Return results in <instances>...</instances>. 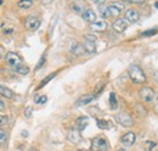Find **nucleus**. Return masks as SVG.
Listing matches in <instances>:
<instances>
[{
    "label": "nucleus",
    "instance_id": "obj_1",
    "mask_svg": "<svg viewBox=\"0 0 158 151\" xmlns=\"http://www.w3.org/2000/svg\"><path fill=\"white\" fill-rule=\"evenodd\" d=\"M128 75L130 77V79L135 83V84H142L146 82V77L143 71L139 67L138 65H131L128 70Z\"/></svg>",
    "mask_w": 158,
    "mask_h": 151
},
{
    "label": "nucleus",
    "instance_id": "obj_2",
    "mask_svg": "<svg viewBox=\"0 0 158 151\" xmlns=\"http://www.w3.org/2000/svg\"><path fill=\"white\" fill-rule=\"evenodd\" d=\"M108 141L103 136H98L91 141V151H107Z\"/></svg>",
    "mask_w": 158,
    "mask_h": 151
},
{
    "label": "nucleus",
    "instance_id": "obj_3",
    "mask_svg": "<svg viewBox=\"0 0 158 151\" xmlns=\"http://www.w3.org/2000/svg\"><path fill=\"white\" fill-rule=\"evenodd\" d=\"M5 60H6V62H7L11 67H14L15 70L19 68V67H21V66H23V63H22V58H21L20 55L16 54V53H12V51L7 53L6 56H5Z\"/></svg>",
    "mask_w": 158,
    "mask_h": 151
},
{
    "label": "nucleus",
    "instance_id": "obj_4",
    "mask_svg": "<svg viewBox=\"0 0 158 151\" xmlns=\"http://www.w3.org/2000/svg\"><path fill=\"white\" fill-rule=\"evenodd\" d=\"M116 121L123 127H131L134 124V119L127 112H119L116 114Z\"/></svg>",
    "mask_w": 158,
    "mask_h": 151
},
{
    "label": "nucleus",
    "instance_id": "obj_5",
    "mask_svg": "<svg viewBox=\"0 0 158 151\" xmlns=\"http://www.w3.org/2000/svg\"><path fill=\"white\" fill-rule=\"evenodd\" d=\"M139 94H140V97L145 101V102H152L153 99H155V92L148 88V87H143L139 90Z\"/></svg>",
    "mask_w": 158,
    "mask_h": 151
},
{
    "label": "nucleus",
    "instance_id": "obj_6",
    "mask_svg": "<svg viewBox=\"0 0 158 151\" xmlns=\"http://www.w3.org/2000/svg\"><path fill=\"white\" fill-rule=\"evenodd\" d=\"M39 26H40V19L37 16L31 15V16H28L26 19V21H24V27L27 29H29V31H35V29L39 28Z\"/></svg>",
    "mask_w": 158,
    "mask_h": 151
},
{
    "label": "nucleus",
    "instance_id": "obj_7",
    "mask_svg": "<svg viewBox=\"0 0 158 151\" xmlns=\"http://www.w3.org/2000/svg\"><path fill=\"white\" fill-rule=\"evenodd\" d=\"M136 141V135L134 132H128L127 134H124L120 139V143L125 146H133Z\"/></svg>",
    "mask_w": 158,
    "mask_h": 151
},
{
    "label": "nucleus",
    "instance_id": "obj_8",
    "mask_svg": "<svg viewBox=\"0 0 158 151\" xmlns=\"http://www.w3.org/2000/svg\"><path fill=\"white\" fill-rule=\"evenodd\" d=\"M69 51H71L73 55H76V56H81V55H84V54L86 53L84 45L79 44V43H77V41H72V43H71Z\"/></svg>",
    "mask_w": 158,
    "mask_h": 151
},
{
    "label": "nucleus",
    "instance_id": "obj_9",
    "mask_svg": "<svg viewBox=\"0 0 158 151\" xmlns=\"http://www.w3.org/2000/svg\"><path fill=\"white\" fill-rule=\"evenodd\" d=\"M112 27H113V29H114L117 33H123V32L128 28V21L123 19H117L112 23Z\"/></svg>",
    "mask_w": 158,
    "mask_h": 151
},
{
    "label": "nucleus",
    "instance_id": "obj_10",
    "mask_svg": "<svg viewBox=\"0 0 158 151\" xmlns=\"http://www.w3.org/2000/svg\"><path fill=\"white\" fill-rule=\"evenodd\" d=\"M108 9H110V12H111V16L118 17L122 14V11L124 10V5L120 4V2H112V4L108 5Z\"/></svg>",
    "mask_w": 158,
    "mask_h": 151
},
{
    "label": "nucleus",
    "instance_id": "obj_11",
    "mask_svg": "<svg viewBox=\"0 0 158 151\" xmlns=\"http://www.w3.org/2000/svg\"><path fill=\"white\" fill-rule=\"evenodd\" d=\"M90 28H91L94 32H103V31H106V28H107V22L103 19H96L95 22H93V23L90 24Z\"/></svg>",
    "mask_w": 158,
    "mask_h": 151
},
{
    "label": "nucleus",
    "instance_id": "obj_12",
    "mask_svg": "<svg viewBox=\"0 0 158 151\" xmlns=\"http://www.w3.org/2000/svg\"><path fill=\"white\" fill-rule=\"evenodd\" d=\"M67 139L72 143V144H78L81 141V134L78 129H71L67 134Z\"/></svg>",
    "mask_w": 158,
    "mask_h": 151
},
{
    "label": "nucleus",
    "instance_id": "obj_13",
    "mask_svg": "<svg viewBox=\"0 0 158 151\" xmlns=\"http://www.w3.org/2000/svg\"><path fill=\"white\" fill-rule=\"evenodd\" d=\"M140 19V15H139V12L136 10H134V9H129V10H127V12H125V19L128 21V22H130V23H136Z\"/></svg>",
    "mask_w": 158,
    "mask_h": 151
},
{
    "label": "nucleus",
    "instance_id": "obj_14",
    "mask_svg": "<svg viewBox=\"0 0 158 151\" xmlns=\"http://www.w3.org/2000/svg\"><path fill=\"white\" fill-rule=\"evenodd\" d=\"M81 17H83L84 21H86V22H89V23H93V22L96 21V14H95L94 10H91V9H86V10L83 12Z\"/></svg>",
    "mask_w": 158,
    "mask_h": 151
},
{
    "label": "nucleus",
    "instance_id": "obj_15",
    "mask_svg": "<svg viewBox=\"0 0 158 151\" xmlns=\"http://www.w3.org/2000/svg\"><path fill=\"white\" fill-rule=\"evenodd\" d=\"M94 97H95V95L94 94H85L83 95V96H80L78 99V101H77V106H84V105H88L89 102H91L93 100H94Z\"/></svg>",
    "mask_w": 158,
    "mask_h": 151
},
{
    "label": "nucleus",
    "instance_id": "obj_16",
    "mask_svg": "<svg viewBox=\"0 0 158 151\" xmlns=\"http://www.w3.org/2000/svg\"><path fill=\"white\" fill-rule=\"evenodd\" d=\"M84 48H85V50H86L88 54H94L96 51V44H95V41L85 40L84 41Z\"/></svg>",
    "mask_w": 158,
    "mask_h": 151
},
{
    "label": "nucleus",
    "instance_id": "obj_17",
    "mask_svg": "<svg viewBox=\"0 0 158 151\" xmlns=\"http://www.w3.org/2000/svg\"><path fill=\"white\" fill-rule=\"evenodd\" d=\"M88 123H89L88 117H79L78 119H77V123H76L77 124V129L78 131H84L86 128Z\"/></svg>",
    "mask_w": 158,
    "mask_h": 151
},
{
    "label": "nucleus",
    "instance_id": "obj_18",
    "mask_svg": "<svg viewBox=\"0 0 158 151\" xmlns=\"http://www.w3.org/2000/svg\"><path fill=\"white\" fill-rule=\"evenodd\" d=\"M110 106L116 110L118 107V101H117V96H116V93H110Z\"/></svg>",
    "mask_w": 158,
    "mask_h": 151
},
{
    "label": "nucleus",
    "instance_id": "obj_19",
    "mask_svg": "<svg viewBox=\"0 0 158 151\" xmlns=\"http://www.w3.org/2000/svg\"><path fill=\"white\" fill-rule=\"evenodd\" d=\"M1 95L4 96V97H6V99H12L15 94L12 93V90H10L9 88H6V87H1Z\"/></svg>",
    "mask_w": 158,
    "mask_h": 151
},
{
    "label": "nucleus",
    "instance_id": "obj_20",
    "mask_svg": "<svg viewBox=\"0 0 158 151\" xmlns=\"http://www.w3.org/2000/svg\"><path fill=\"white\" fill-rule=\"evenodd\" d=\"M17 5H19V7H21V9H29V7H32L33 1L32 0H20L17 2Z\"/></svg>",
    "mask_w": 158,
    "mask_h": 151
},
{
    "label": "nucleus",
    "instance_id": "obj_21",
    "mask_svg": "<svg viewBox=\"0 0 158 151\" xmlns=\"http://www.w3.org/2000/svg\"><path fill=\"white\" fill-rule=\"evenodd\" d=\"M100 14H101V17L102 19H108L111 16V12H110L108 6H100Z\"/></svg>",
    "mask_w": 158,
    "mask_h": 151
},
{
    "label": "nucleus",
    "instance_id": "obj_22",
    "mask_svg": "<svg viewBox=\"0 0 158 151\" xmlns=\"http://www.w3.org/2000/svg\"><path fill=\"white\" fill-rule=\"evenodd\" d=\"M98 127H99L100 129H110L111 128V123L108 121L98 119Z\"/></svg>",
    "mask_w": 158,
    "mask_h": 151
},
{
    "label": "nucleus",
    "instance_id": "obj_23",
    "mask_svg": "<svg viewBox=\"0 0 158 151\" xmlns=\"http://www.w3.org/2000/svg\"><path fill=\"white\" fill-rule=\"evenodd\" d=\"M72 5H73V6H72V9H73L77 14H81V15H83V12L85 11V10H84V5H83V4H80V2H73Z\"/></svg>",
    "mask_w": 158,
    "mask_h": 151
},
{
    "label": "nucleus",
    "instance_id": "obj_24",
    "mask_svg": "<svg viewBox=\"0 0 158 151\" xmlns=\"http://www.w3.org/2000/svg\"><path fill=\"white\" fill-rule=\"evenodd\" d=\"M157 32V28H153V29H150V31H145V32L141 33V37H151V36H155Z\"/></svg>",
    "mask_w": 158,
    "mask_h": 151
},
{
    "label": "nucleus",
    "instance_id": "obj_25",
    "mask_svg": "<svg viewBox=\"0 0 158 151\" xmlns=\"http://www.w3.org/2000/svg\"><path fill=\"white\" fill-rule=\"evenodd\" d=\"M15 71H16L17 73H20V75L24 76V75H28V72H29V68H28V67H26V66L23 65V66H21V67H19V68H16Z\"/></svg>",
    "mask_w": 158,
    "mask_h": 151
},
{
    "label": "nucleus",
    "instance_id": "obj_26",
    "mask_svg": "<svg viewBox=\"0 0 158 151\" xmlns=\"http://www.w3.org/2000/svg\"><path fill=\"white\" fill-rule=\"evenodd\" d=\"M55 75H56V73H52V75L48 76V77H46L45 79H43V80H41V83L39 84V87H38V88H43V87H44L45 84H48V82H49V80H51V79H52V78L55 77Z\"/></svg>",
    "mask_w": 158,
    "mask_h": 151
},
{
    "label": "nucleus",
    "instance_id": "obj_27",
    "mask_svg": "<svg viewBox=\"0 0 158 151\" xmlns=\"http://www.w3.org/2000/svg\"><path fill=\"white\" fill-rule=\"evenodd\" d=\"M44 63H45V55H43V56L40 57L39 62H38V65L35 66V71H39L40 68L44 66Z\"/></svg>",
    "mask_w": 158,
    "mask_h": 151
},
{
    "label": "nucleus",
    "instance_id": "obj_28",
    "mask_svg": "<svg viewBox=\"0 0 158 151\" xmlns=\"http://www.w3.org/2000/svg\"><path fill=\"white\" fill-rule=\"evenodd\" d=\"M85 1L89 4H94V5H102V4H105L106 0H85Z\"/></svg>",
    "mask_w": 158,
    "mask_h": 151
},
{
    "label": "nucleus",
    "instance_id": "obj_29",
    "mask_svg": "<svg viewBox=\"0 0 158 151\" xmlns=\"http://www.w3.org/2000/svg\"><path fill=\"white\" fill-rule=\"evenodd\" d=\"M7 121H9V118H7V116H1V129H4V127H5V124H7Z\"/></svg>",
    "mask_w": 158,
    "mask_h": 151
},
{
    "label": "nucleus",
    "instance_id": "obj_30",
    "mask_svg": "<svg viewBox=\"0 0 158 151\" xmlns=\"http://www.w3.org/2000/svg\"><path fill=\"white\" fill-rule=\"evenodd\" d=\"M46 100H48V97H46L45 95H43V96L38 97V100H37V104H39V105H41V104H45V102H46Z\"/></svg>",
    "mask_w": 158,
    "mask_h": 151
},
{
    "label": "nucleus",
    "instance_id": "obj_31",
    "mask_svg": "<svg viewBox=\"0 0 158 151\" xmlns=\"http://www.w3.org/2000/svg\"><path fill=\"white\" fill-rule=\"evenodd\" d=\"M31 116H32V107H27V109L24 110V117L29 118Z\"/></svg>",
    "mask_w": 158,
    "mask_h": 151
},
{
    "label": "nucleus",
    "instance_id": "obj_32",
    "mask_svg": "<svg viewBox=\"0 0 158 151\" xmlns=\"http://www.w3.org/2000/svg\"><path fill=\"white\" fill-rule=\"evenodd\" d=\"M85 40H90V41H96V37L94 34H86L85 36Z\"/></svg>",
    "mask_w": 158,
    "mask_h": 151
},
{
    "label": "nucleus",
    "instance_id": "obj_33",
    "mask_svg": "<svg viewBox=\"0 0 158 151\" xmlns=\"http://www.w3.org/2000/svg\"><path fill=\"white\" fill-rule=\"evenodd\" d=\"M146 145L148 146V151H152V149L156 146V143H152V141H146Z\"/></svg>",
    "mask_w": 158,
    "mask_h": 151
},
{
    "label": "nucleus",
    "instance_id": "obj_34",
    "mask_svg": "<svg viewBox=\"0 0 158 151\" xmlns=\"http://www.w3.org/2000/svg\"><path fill=\"white\" fill-rule=\"evenodd\" d=\"M123 1H127V2H133V4H142V2H145L146 0H123Z\"/></svg>",
    "mask_w": 158,
    "mask_h": 151
},
{
    "label": "nucleus",
    "instance_id": "obj_35",
    "mask_svg": "<svg viewBox=\"0 0 158 151\" xmlns=\"http://www.w3.org/2000/svg\"><path fill=\"white\" fill-rule=\"evenodd\" d=\"M0 134H1V144H4V143H5V138H6V136H5V132H4V129H1V131H0Z\"/></svg>",
    "mask_w": 158,
    "mask_h": 151
},
{
    "label": "nucleus",
    "instance_id": "obj_36",
    "mask_svg": "<svg viewBox=\"0 0 158 151\" xmlns=\"http://www.w3.org/2000/svg\"><path fill=\"white\" fill-rule=\"evenodd\" d=\"M155 110H156V112L158 113V96H157V99H156V102H155Z\"/></svg>",
    "mask_w": 158,
    "mask_h": 151
},
{
    "label": "nucleus",
    "instance_id": "obj_37",
    "mask_svg": "<svg viewBox=\"0 0 158 151\" xmlns=\"http://www.w3.org/2000/svg\"><path fill=\"white\" fill-rule=\"evenodd\" d=\"M12 32H14V29H12V28H9V29H5V31H4V33H5V34H6V33H12Z\"/></svg>",
    "mask_w": 158,
    "mask_h": 151
},
{
    "label": "nucleus",
    "instance_id": "obj_38",
    "mask_svg": "<svg viewBox=\"0 0 158 151\" xmlns=\"http://www.w3.org/2000/svg\"><path fill=\"white\" fill-rule=\"evenodd\" d=\"M51 1H52V0H43V4H44V5H48V4H50Z\"/></svg>",
    "mask_w": 158,
    "mask_h": 151
},
{
    "label": "nucleus",
    "instance_id": "obj_39",
    "mask_svg": "<svg viewBox=\"0 0 158 151\" xmlns=\"http://www.w3.org/2000/svg\"><path fill=\"white\" fill-rule=\"evenodd\" d=\"M1 102V111H4V109H5V105H4V101H0Z\"/></svg>",
    "mask_w": 158,
    "mask_h": 151
},
{
    "label": "nucleus",
    "instance_id": "obj_40",
    "mask_svg": "<svg viewBox=\"0 0 158 151\" xmlns=\"http://www.w3.org/2000/svg\"><path fill=\"white\" fill-rule=\"evenodd\" d=\"M29 151H38L37 149H34V148H32V149H29Z\"/></svg>",
    "mask_w": 158,
    "mask_h": 151
},
{
    "label": "nucleus",
    "instance_id": "obj_41",
    "mask_svg": "<svg viewBox=\"0 0 158 151\" xmlns=\"http://www.w3.org/2000/svg\"><path fill=\"white\" fill-rule=\"evenodd\" d=\"M155 6H156V9H158V1L156 2V4H155Z\"/></svg>",
    "mask_w": 158,
    "mask_h": 151
},
{
    "label": "nucleus",
    "instance_id": "obj_42",
    "mask_svg": "<svg viewBox=\"0 0 158 151\" xmlns=\"http://www.w3.org/2000/svg\"><path fill=\"white\" fill-rule=\"evenodd\" d=\"M118 151H128V150H125V149H119Z\"/></svg>",
    "mask_w": 158,
    "mask_h": 151
}]
</instances>
